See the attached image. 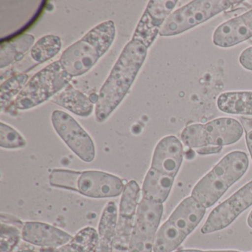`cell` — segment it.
Masks as SVG:
<instances>
[{"label":"cell","instance_id":"603a6c76","mask_svg":"<svg viewBox=\"0 0 252 252\" xmlns=\"http://www.w3.org/2000/svg\"><path fill=\"white\" fill-rule=\"evenodd\" d=\"M187 237L169 220H166L158 230L153 252H175Z\"/></svg>","mask_w":252,"mask_h":252},{"label":"cell","instance_id":"8d00e7d4","mask_svg":"<svg viewBox=\"0 0 252 252\" xmlns=\"http://www.w3.org/2000/svg\"><path fill=\"white\" fill-rule=\"evenodd\" d=\"M202 252V251L200 250H194V249H187V250H180L176 251V252Z\"/></svg>","mask_w":252,"mask_h":252},{"label":"cell","instance_id":"d6a6232c","mask_svg":"<svg viewBox=\"0 0 252 252\" xmlns=\"http://www.w3.org/2000/svg\"><path fill=\"white\" fill-rule=\"evenodd\" d=\"M240 122H241L243 128H244L245 131L252 130V119L249 118L241 117L240 118Z\"/></svg>","mask_w":252,"mask_h":252},{"label":"cell","instance_id":"e0dca14e","mask_svg":"<svg viewBox=\"0 0 252 252\" xmlns=\"http://www.w3.org/2000/svg\"><path fill=\"white\" fill-rule=\"evenodd\" d=\"M229 188L225 181L208 172L197 183L192 191L191 197L206 209L213 206Z\"/></svg>","mask_w":252,"mask_h":252},{"label":"cell","instance_id":"9c48e42d","mask_svg":"<svg viewBox=\"0 0 252 252\" xmlns=\"http://www.w3.org/2000/svg\"><path fill=\"white\" fill-rule=\"evenodd\" d=\"M125 187L124 181L116 175L88 170L80 172L76 192L91 198H110L122 195Z\"/></svg>","mask_w":252,"mask_h":252},{"label":"cell","instance_id":"44dd1931","mask_svg":"<svg viewBox=\"0 0 252 252\" xmlns=\"http://www.w3.org/2000/svg\"><path fill=\"white\" fill-rule=\"evenodd\" d=\"M34 42V36L29 33L2 42L0 47V68L3 69L23 60L25 54L33 48Z\"/></svg>","mask_w":252,"mask_h":252},{"label":"cell","instance_id":"ac0fdd59","mask_svg":"<svg viewBox=\"0 0 252 252\" xmlns=\"http://www.w3.org/2000/svg\"><path fill=\"white\" fill-rule=\"evenodd\" d=\"M175 178L150 168L144 178L141 189L142 198L163 204L167 200Z\"/></svg>","mask_w":252,"mask_h":252},{"label":"cell","instance_id":"7402d4cb","mask_svg":"<svg viewBox=\"0 0 252 252\" xmlns=\"http://www.w3.org/2000/svg\"><path fill=\"white\" fill-rule=\"evenodd\" d=\"M217 104L223 113L252 116V92L223 93L218 97Z\"/></svg>","mask_w":252,"mask_h":252},{"label":"cell","instance_id":"e575fe53","mask_svg":"<svg viewBox=\"0 0 252 252\" xmlns=\"http://www.w3.org/2000/svg\"><path fill=\"white\" fill-rule=\"evenodd\" d=\"M129 249L126 247H122V246H113V252H128Z\"/></svg>","mask_w":252,"mask_h":252},{"label":"cell","instance_id":"3957f363","mask_svg":"<svg viewBox=\"0 0 252 252\" xmlns=\"http://www.w3.org/2000/svg\"><path fill=\"white\" fill-rule=\"evenodd\" d=\"M71 76L59 61L42 69L26 84L6 110H26L48 101L70 85Z\"/></svg>","mask_w":252,"mask_h":252},{"label":"cell","instance_id":"83f0119b","mask_svg":"<svg viewBox=\"0 0 252 252\" xmlns=\"http://www.w3.org/2000/svg\"><path fill=\"white\" fill-rule=\"evenodd\" d=\"M22 238V228L12 224L1 222L0 252H12Z\"/></svg>","mask_w":252,"mask_h":252},{"label":"cell","instance_id":"f35d334b","mask_svg":"<svg viewBox=\"0 0 252 252\" xmlns=\"http://www.w3.org/2000/svg\"><path fill=\"white\" fill-rule=\"evenodd\" d=\"M33 252V251L26 250V251H22V252Z\"/></svg>","mask_w":252,"mask_h":252},{"label":"cell","instance_id":"52a82bcc","mask_svg":"<svg viewBox=\"0 0 252 252\" xmlns=\"http://www.w3.org/2000/svg\"><path fill=\"white\" fill-rule=\"evenodd\" d=\"M252 205V181L213 209L200 231L209 234L226 228Z\"/></svg>","mask_w":252,"mask_h":252},{"label":"cell","instance_id":"836d02e7","mask_svg":"<svg viewBox=\"0 0 252 252\" xmlns=\"http://www.w3.org/2000/svg\"><path fill=\"white\" fill-rule=\"evenodd\" d=\"M246 144L252 159V129L246 132Z\"/></svg>","mask_w":252,"mask_h":252},{"label":"cell","instance_id":"277c9868","mask_svg":"<svg viewBox=\"0 0 252 252\" xmlns=\"http://www.w3.org/2000/svg\"><path fill=\"white\" fill-rule=\"evenodd\" d=\"M240 2L226 0H196L190 2L169 16L162 26L159 35L171 36L184 33Z\"/></svg>","mask_w":252,"mask_h":252},{"label":"cell","instance_id":"5bb4252c","mask_svg":"<svg viewBox=\"0 0 252 252\" xmlns=\"http://www.w3.org/2000/svg\"><path fill=\"white\" fill-rule=\"evenodd\" d=\"M207 146L231 145L243 136V128L238 121L231 118L215 119L204 125Z\"/></svg>","mask_w":252,"mask_h":252},{"label":"cell","instance_id":"8992f818","mask_svg":"<svg viewBox=\"0 0 252 252\" xmlns=\"http://www.w3.org/2000/svg\"><path fill=\"white\" fill-rule=\"evenodd\" d=\"M51 122L59 136L81 160L86 163L94 160L95 148L92 138L70 115L55 110Z\"/></svg>","mask_w":252,"mask_h":252},{"label":"cell","instance_id":"d6986e66","mask_svg":"<svg viewBox=\"0 0 252 252\" xmlns=\"http://www.w3.org/2000/svg\"><path fill=\"white\" fill-rule=\"evenodd\" d=\"M117 205L115 202L110 201L103 210L98 224V243L94 252H113V241L117 228Z\"/></svg>","mask_w":252,"mask_h":252},{"label":"cell","instance_id":"2e32d148","mask_svg":"<svg viewBox=\"0 0 252 252\" xmlns=\"http://www.w3.org/2000/svg\"><path fill=\"white\" fill-rule=\"evenodd\" d=\"M248 167L247 155L243 152L234 151L224 156L211 172L230 187L243 176Z\"/></svg>","mask_w":252,"mask_h":252},{"label":"cell","instance_id":"5b68a950","mask_svg":"<svg viewBox=\"0 0 252 252\" xmlns=\"http://www.w3.org/2000/svg\"><path fill=\"white\" fill-rule=\"evenodd\" d=\"M163 204L141 198L138 203L128 252H153Z\"/></svg>","mask_w":252,"mask_h":252},{"label":"cell","instance_id":"4316f807","mask_svg":"<svg viewBox=\"0 0 252 252\" xmlns=\"http://www.w3.org/2000/svg\"><path fill=\"white\" fill-rule=\"evenodd\" d=\"M79 171L54 169L50 174L49 183L52 187L76 192Z\"/></svg>","mask_w":252,"mask_h":252},{"label":"cell","instance_id":"484cf974","mask_svg":"<svg viewBox=\"0 0 252 252\" xmlns=\"http://www.w3.org/2000/svg\"><path fill=\"white\" fill-rule=\"evenodd\" d=\"M29 80V76L26 74H17L11 76L1 85L0 90V104L1 110H6L11 105L13 98H17L21 93Z\"/></svg>","mask_w":252,"mask_h":252},{"label":"cell","instance_id":"cb8c5ba5","mask_svg":"<svg viewBox=\"0 0 252 252\" xmlns=\"http://www.w3.org/2000/svg\"><path fill=\"white\" fill-rule=\"evenodd\" d=\"M98 243V231L92 227H85L73 237L67 244L53 252H94Z\"/></svg>","mask_w":252,"mask_h":252},{"label":"cell","instance_id":"f546056e","mask_svg":"<svg viewBox=\"0 0 252 252\" xmlns=\"http://www.w3.org/2000/svg\"><path fill=\"white\" fill-rule=\"evenodd\" d=\"M26 146V141L20 132L9 125L1 122L0 124V147L4 149L23 148Z\"/></svg>","mask_w":252,"mask_h":252},{"label":"cell","instance_id":"f1b7e54d","mask_svg":"<svg viewBox=\"0 0 252 252\" xmlns=\"http://www.w3.org/2000/svg\"><path fill=\"white\" fill-rule=\"evenodd\" d=\"M183 143L190 148L199 149L207 147L204 125H191L187 126L181 133Z\"/></svg>","mask_w":252,"mask_h":252},{"label":"cell","instance_id":"7c38bea8","mask_svg":"<svg viewBox=\"0 0 252 252\" xmlns=\"http://www.w3.org/2000/svg\"><path fill=\"white\" fill-rule=\"evenodd\" d=\"M72 238L66 231L45 222H26L22 228V239L39 247L57 249L67 244Z\"/></svg>","mask_w":252,"mask_h":252},{"label":"cell","instance_id":"74e56055","mask_svg":"<svg viewBox=\"0 0 252 252\" xmlns=\"http://www.w3.org/2000/svg\"><path fill=\"white\" fill-rule=\"evenodd\" d=\"M204 252H240L237 251H206Z\"/></svg>","mask_w":252,"mask_h":252},{"label":"cell","instance_id":"9a60e30c","mask_svg":"<svg viewBox=\"0 0 252 252\" xmlns=\"http://www.w3.org/2000/svg\"><path fill=\"white\" fill-rule=\"evenodd\" d=\"M206 209L191 196L177 206L167 220L188 236L200 223L206 214Z\"/></svg>","mask_w":252,"mask_h":252},{"label":"cell","instance_id":"ffe728a7","mask_svg":"<svg viewBox=\"0 0 252 252\" xmlns=\"http://www.w3.org/2000/svg\"><path fill=\"white\" fill-rule=\"evenodd\" d=\"M51 101L81 117H88L94 111V104L91 98L70 85L53 97Z\"/></svg>","mask_w":252,"mask_h":252},{"label":"cell","instance_id":"4dcf8cb0","mask_svg":"<svg viewBox=\"0 0 252 252\" xmlns=\"http://www.w3.org/2000/svg\"><path fill=\"white\" fill-rule=\"evenodd\" d=\"M240 63L246 70H252V47L246 48L240 56Z\"/></svg>","mask_w":252,"mask_h":252},{"label":"cell","instance_id":"ba28073f","mask_svg":"<svg viewBox=\"0 0 252 252\" xmlns=\"http://www.w3.org/2000/svg\"><path fill=\"white\" fill-rule=\"evenodd\" d=\"M178 1L152 0L140 19L132 36V40L138 41L147 48L156 40L166 19L172 14Z\"/></svg>","mask_w":252,"mask_h":252},{"label":"cell","instance_id":"30bf717a","mask_svg":"<svg viewBox=\"0 0 252 252\" xmlns=\"http://www.w3.org/2000/svg\"><path fill=\"white\" fill-rule=\"evenodd\" d=\"M184 158L181 141L173 135L162 138L155 148L150 168L175 178Z\"/></svg>","mask_w":252,"mask_h":252},{"label":"cell","instance_id":"8fae6325","mask_svg":"<svg viewBox=\"0 0 252 252\" xmlns=\"http://www.w3.org/2000/svg\"><path fill=\"white\" fill-rule=\"evenodd\" d=\"M141 194V189L136 181H130L125 184L119 204L115 240L128 243L130 241L131 234Z\"/></svg>","mask_w":252,"mask_h":252},{"label":"cell","instance_id":"d4e9b609","mask_svg":"<svg viewBox=\"0 0 252 252\" xmlns=\"http://www.w3.org/2000/svg\"><path fill=\"white\" fill-rule=\"evenodd\" d=\"M61 39L54 35H48L39 39L31 50L32 58L36 63H44L49 61L61 51Z\"/></svg>","mask_w":252,"mask_h":252},{"label":"cell","instance_id":"7a4b0ae2","mask_svg":"<svg viewBox=\"0 0 252 252\" xmlns=\"http://www.w3.org/2000/svg\"><path fill=\"white\" fill-rule=\"evenodd\" d=\"M115 37L114 23L111 20L104 22L67 48L60 57V63L71 77L82 76L107 52Z\"/></svg>","mask_w":252,"mask_h":252},{"label":"cell","instance_id":"d590c367","mask_svg":"<svg viewBox=\"0 0 252 252\" xmlns=\"http://www.w3.org/2000/svg\"><path fill=\"white\" fill-rule=\"evenodd\" d=\"M247 222L249 226L252 228V211L249 214V217H248Z\"/></svg>","mask_w":252,"mask_h":252},{"label":"cell","instance_id":"1f68e13d","mask_svg":"<svg viewBox=\"0 0 252 252\" xmlns=\"http://www.w3.org/2000/svg\"><path fill=\"white\" fill-rule=\"evenodd\" d=\"M222 147H216V146H207V147H202L197 149L196 152L199 155L205 156V155L215 154L219 153L222 150Z\"/></svg>","mask_w":252,"mask_h":252},{"label":"cell","instance_id":"4fadbf2b","mask_svg":"<svg viewBox=\"0 0 252 252\" xmlns=\"http://www.w3.org/2000/svg\"><path fill=\"white\" fill-rule=\"evenodd\" d=\"M252 37V10L222 23L215 30L213 42L221 48L238 45Z\"/></svg>","mask_w":252,"mask_h":252},{"label":"cell","instance_id":"6da1fadb","mask_svg":"<svg viewBox=\"0 0 252 252\" xmlns=\"http://www.w3.org/2000/svg\"><path fill=\"white\" fill-rule=\"evenodd\" d=\"M148 48L138 41L126 44L100 90L95 104V119L104 122L125 98L142 67Z\"/></svg>","mask_w":252,"mask_h":252}]
</instances>
